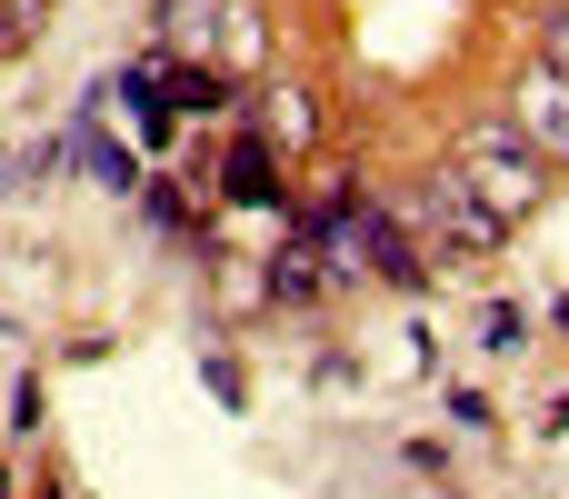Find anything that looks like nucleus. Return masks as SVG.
<instances>
[{"mask_svg":"<svg viewBox=\"0 0 569 499\" xmlns=\"http://www.w3.org/2000/svg\"><path fill=\"white\" fill-rule=\"evenodd\" d=\"M400 230L420 240V260H450V270H470V260H490V250L510 240V220H500V210H490L450 160L410 190V220H400Z\"/></svg>","mask_w":569,"mask_h":499,"instance_id":"f257e3e1","label":"nucleus"},{"mask_svg":"<svg viewBox=\"0 0 569 499\" xmlns=\"http://www.w3.org/2000/svg\"><path fill=\"white\" fill-rule=\"evenodd\" d=\"M450 170H460L500 220H530V210H540V190H550V160H540L510 120H470V130H460V150H450Z\"/></svg>","mask_w":569,"mask_h":499,"instance_id":"f03ea898","label":"nucleus"},{"mask_svg":"<svg viewBox=\"0 0 569 499\" xmlns=\"http://www.w3.org/2000/svg\"><path fill=\"white\" fill-rule=\"evenodd\" d=\"M260 290H270L280 310H310V300H330V270H320V240H310L300 220H290V230H280V250L260 260Z\"/></svg>","mask_w":569,"mask_h":499,"instance_id":"7ed1b4c3","label":"nucleus"},{"mask_svg":"<svg viewBox=\"0 0 569 499\" xmlns=\"http://www.w3.org/2000/svg\"><path fill=\"white\" fill-rule=\"evenodd\" d=\"M220 200H240V210H280V150H270L260 130L230 140V160H220Z\"/></svg>","mask_w":569,"mask_h":499,"instance_id":"20e7f679","label":"nucleus"},{"mask_svg":"<svg viewBox=\"0 0 569 499\" xmlns=\"http://www.w3.org/2000/svg\"><path fill=\"white\" fill-rule=\"evenodd\" d=\"M510 130H520V140H530L540 160H569V80H550V70H540V80L520 90V110H510Z\"/></svg>","mask_w":569,"mask_h":499,"instance_id":"39448f33","label":"nucleus"},{"mask_svg":"<svg viewBox=\"0 0 569 499\" xmlns=\"http://www.w3.org/2000/svg\"><path fill=\"white\" fill-rule=\"evenodd\" d=\"M160 90H170V110H200V120H210V110L230 100V70H220V60H160Z\"/></svg>","mask_w":569,"mask_h":499,"instance_id":"423d86ee","label":"nucleus"},{"mask_svg":"<svg viewBox=\"0 0 569 499\" xmlns=\"http://www.w3.org/2000/svg\"><path fill=\"white\" fill-rule=\"evenodd\" d=\"M310 130H320V120H310V90H270L260 140H270V150H310Z\"/></svg>","mask_w":569,"mask_h":499,"instance_id":"0eeeda50","label":"nucleus"},{"mask_svg":"<svg viewBox=\"0 0 569 499\" xmlns=\"http://www.w3.org/2000/svg\"><path fill=\"white\" fill-rule=\"evenodd\" d=\"M80 160H90V180H100V190H140V160H130L120 140H100L90 120H80Z\"/></svg>","mask_w":569,"mask_h":499,"instance_id":"6e6552de","label":"nucleus"},{"mask_svg":"<svg viewBox=\"0 0 569 499\" xmlns=\"http://www.w3.org/2000/svg\"><path fill=\"white\" fill-rule=\"evenodd\" d=\"M220 70H240V60H260V10H220Z\"/></svg>","mask_w":569,"mask_h":499,"instance_id":"1a4fd4ad","label":"nucleus"},{"mask_svg":"<svg viewBox=\"0 0 569 499\" xmlns=\"http://www.w3.org/2000/svg\"><path fill=\"white\" fill-rule=\"evenodd\" d=\"M480 340H490V350H520V340H530V310H520V300H490V310H480Z\"/></svg>","mask_w":569,"mask_h":499,"instance_id":"9d476101","label":"nucleus"},{"mask_svg":"<svg viewBox=\"0 0 569 499\" xmlns=\"http://www.w3.org/2000/svg\"><path fill=\"white\" fill-rule=\"evenodd\" d=\"M140 200H150L160 230H190V190H180V180H140Z\"/></svg>","mask_w":569,"mask_h":499,"instance_id":"9b49d317","label":"nucleus"},{"mask_svg":"<svg viewBox=\"0 0 569 499\" xmlns=\"http://www.w3.org/2000/svg\"><path fill=\"white\" fill-rule=\"evenodd\" d=\"M540 70H550V80H569V0L540 20Z\"/></svg>","mask_w":569,"mask_h":499,"instance_id":"f8f14e48","label":"nucleus"},{"mask_svg":"<svg viewBox=\"0 0 569 499\" xmlns=\"http://www.w3.org/2000/svg\"><path fill=\"white\" fill-rule=\"evenodd\" d=\"M50 170H60V140H30V150H20V160H10V190H40V180H50Z\"/></svg>","mask_w":569,"mask_h":499,"instance_id":"ddd939ff","label":"nucleus"},{"mask_svg":"<svg viewBox=\"0 0 569 499\" xmlns=\"http://www.w3.org/2000/svg\"><path fill=\"white\" fill-rule=\"evenodd\" d=\"M0 499H10V470H0Z\"/></svg>","mask_w":569,"mask_h":499,"instance_id":"4468645a","label":"nucleus"},{"mask_svg":"<svg viewBox=\"0 0 569 499\" xmlns=\"http://www.w3.org/2000/svg\"><path fill=\"white\" fill-rule=\"evenodd\" d=\"M560 320H569V300H560Z\"/></svg>","mask_w":569,"mask_h":499,"instance_id":"2eb2a0df","label":"nucleus"}]
</instances>
